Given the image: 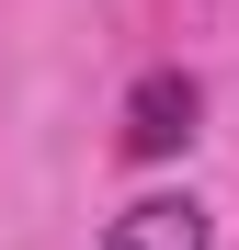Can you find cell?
<instances>
[{
    "label": "cell",
    "mask_w": 239,
    "mask_h": 250,
    "mask_svg": "<svg viewBox=\"0 0 239 250\" xmlns=\"http://www.w3.org/2000/svg\"><path fill=\"white\" fill-rule=\"evenodd\" d=\"M194 125H205V80L194 68H148L126 91V159H182Z\"/></svg>",
    "instance_id": "6da1fadb"
},
{
    "label": "cell",
    "mask_w": 239,
    "mask_h": 250,
    "mask_svg": "<svg viewBox=\"0 0 239 250\" xmlns=\"http://www.w3.org/2000/svg\"><path fill=\"white\" fill-rule=\"evenodd\" d=\"M103 250H217V228H205L194 193H148V205H126L103 228Z\"/></svg>",
    "instance_id": "7a4b0ae2"
}]
</instances>
